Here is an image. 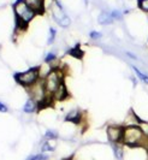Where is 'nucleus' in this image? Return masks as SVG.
Returning a JSON list of instances; mask_svg holds the SVG:
<instances>
[{"mask_svg": "<svg viewBox=\"0 0 148 160\" xmlns=\"http://www.w3.org/2000/svg\"><path fill=\"white\" fill-rule=\"evenodd\" d=\"M122 144L130 148H145L148 151V135L139 124L124 125Z\"/></svg>", "mask_w": 148, "mask_h": 160, "instance_id": "f257e3e1", "label": "nucleus"}, {"mask_svg": "<svg viewBox=\"0 0 148 160\" xmlns=\"http://www.w3.org/2000/svg\"><path fill=\"white\" fill-rule=\"evenodd\" d=\"M13 11L16 15V27L21 29H25L28 24L33 21V18L37 13L30 8L25 0H16L13 4Z\"/></svg>", "mask_w": 148, "mask_h": 160, "instance_id": "f03ea898", "label": "nucleus"}, {"mask_svg": "<svg viewBox=\"0 0 148 160\" xmlns=\"http://www.w3.org/2000/svg\"><path fill=\"white\" fill-rule=\"evenodd\" d=\"M64 75L65 73L60 68H52V70L47 73V76L43 80V83H45V88L49 95H53L54 92L59 88V86L65 81Z\"/></svg>", "mask_w": 148, "mask_h": 160, "instance_id": "7ed1b4c3", "label": "nucleus"}, {"mask_svg": "<svg viewBox=\"0 0 148 160\" xmlns=\"http://www.w3.org/2000/svg\"><path fill=\"white\" fill-rule=\"evenodd\" d=\"M15 80L19 86H23L25 88L32 87L37 81H40L41 77V69L40 66H35L24 72H17L15 73Z\"/></svg>", "mask_w": 148, "mask_h": 160, "instance_id": "20e7f679", "label": "nucleus"}, {"mask_svg": "<svg viewBox=\"0 0 148 160\" xmlns=\"http://www.w3.org/2000/svg\"><path fill=\"white\" fill-rule=\"evenodd\" d=\"M107 138L111 143H122L124 135V125H108L106 128Z\"/></svg>", "mask_w": 148, "mask_h": 160, "instance_id": "39448f33", "label": "nucleus"}, {"mask_svg": "<svg viewBox=\"0 0 148 160\" xmlns=\"http://www.w3.org/2000/svg\"><path fill=\"white\" fill-rule=\"evenodd\" d=\"M52 96H53V100H54V101H64V100H66V99L70 96L69 90H67V87H66V84H65V81L59 86V88L54 92V94Z\"/></svg>", "mask_w": 148, "mask_h": 160, "instance_id": "423d86ee", "label": "nucleus"}, {"mask_svg": "<svg viewBox=\"0 0 148 160\" xmlns=\"http://www.w3.org/2000/svg\"><path fill=\"white\" fill-rule=\"evenodd\" d=\"M83 118V113L80 110H72L71 112H69L65 116V122H70L72 124L80 125Z\"/></svg>", "mask_w": 148, "mask_h": 160, "instance_id": "0eeeda50", "label": "nucleus"}, {"mask_svg": "<svg viewBox=\"0 0 148 160\" xmlns=\"http://www.w3.org/2000/svg\"><path fill=\"white\" fill-rule=\"evenodd\" d=\"M27 4L33 8L34 11L37 13V15H41L43 13V5H45V0H25Z\"/></svg>", "mask_w": 148, "mask_h": 160, "instance_id": "6e6552de", "label": "nucleus"}, {"mask_svg": "<svg viewBox=\"0 0 148 160\" xmlns=\"http://www.w3.org/2000/svg\"><path fill=\"white\" fill-rule=\"evenodd\" d=\"M115 22V19L111 16V12H107V11H102L98 17V23L101 25H110Z\"/></svg>", "mask_w": 148, "mask_h": 160, "instance_id": "1a4fd4ad", "label": "nucleus"}, {"mask_svg": "<svg viewBox=\"0 0 148 160\" xmlns=\"http://www.w3.org/2000/svg\"><path fill=\"white\" fill-rule=\"evenodd\" d=\"M36 110H39V105L36 104V101H34L33 99H28V101L23 106V112L25 113H33Z\"/></svg>", "mask_w": 148, "mask_h": 160, "instance_id": "9d476101", "label": "nucleus"}, {"mask_svg": "<svg viewBox=\"0 0 148 160\" xmlns=\"http://www.w3.org/2000/svg\"><path fill=\"white\" fill-rule=\"evenodd\" d=\"M112 146V151H113V154H115L116 159L122 160L124 158V151L123 147H122V143H111Z\"/></svg>", "mask_w": 148, "mask_h": 160, "instance_id": "9b49d317", "label": "nucleus"}, {"mask_svg": "<svg viewBox=\"0 0 148 160\" xmlns=\"http://www.w3.org/2000/svg\"><path fill=\"white\" fill-rule=\"evenodd\" d=\"M131 70L134 72H135V75H136V77L139 78L140 81H142L143 83H146V84H148V75L147 73H145V72H142L137 68V66H135V65H131Z\"/></svg>", "mask_w": 148, "mask_h": 160, "instance_id": "f8f14e48", "label": "nucleus"}, {"mask_svg": "<svg viewBox=\"0 0 148 160\" xmlns=\"http://www.w3.org/2000/svg\"><path fill=\"white\" fill-rule=\"evenodd\" d=\"M69 54L71 57H75V58H77V59H82L83 57V51L81 49L80 47V45H76L75 47H72L69 52H67Z\"/></svg>", "mask_w": 148, "mask_h": 160, "instance_id": "ddd939ff", "label": "nucleus"}, {"mask_svg": "<svg viewBox=\"0 0 148 160\" xmlns=\"http://www.w3.org/2000/svg\"><path fill=\"white\" fill-rule=\"evenodd\" d=\"M137 8L141 11L148 13V0H137Z\"/></svg>", "mask_w": 148, "mask_h": 160, "instance_id": "4468645a", "label": "nucleus"}, {"mask_svg": "<svg viewBox=\"0 0 148 160\" xmlns=\"http://www.w3.org/2000/svg\"><path fill=\"white\" fill-rule=\"evenodd\" d=\"M56 36H57V30H56V28H49V36H48V40H47V43L48 45H52L54 40H56Z\"/></svg>", "mask_w": 148, "mask_h": 160, "instance_id": "2eb2a0df", "label": "nucleus"}, {"mask_svg": "<svg viewBox=\"0 0 148 160\" xmlns=\"http://www.w3.org/2000/svg\"><path fill=\"white\" fill-rule=\"evenodd\" d=\"M56 59H57V54L54 52H48L45 57V63L46 64H52Z\"/></svg>", "mask_w": 148, "mask_h": 160, "instance_id": "dca6fc26", "label": "nucleus"}, {"mask_svg": "<svg viewBox=\"0 0 148 160\" xmlns=\"http://www.w3.org/2000/svg\"><path fill=\"white\" fill-rule=\"evenodd\" d=\"M45 138H47V140H56V138H58V132L56 130H47L46 134H45Z\"/></svg>", "mask_w": 148, "mask_h": 160, "instance_id": "f3484780", "label": "nucleus"}, {"mask_svg": "<svg viewBox=\"0 0 148 160\" xmlns=\"http://www.w3.org/2000/svg\"><path fill=\"white\" fill-rule=\"evenodd\" d=\"M111 16L115 21H121L123 18V12H121L119 10H112L111 11Z\"/></svg>", "mask_w": 148, "mask_h": 160, "instance_id": "a211bd4d", "label": "nucleus"}, {"mask_svg": "<svg viewBox=\"0 0 148 160\" xmlns=\"http://www.w3.org/2000/svg\"><path fill=\"white\" fill-rule=\"evenodd\" d=\"M48 155L47 154H43V153H41V154H36V155H32V157H29L28 158V160H48Z\"/></svg>", "mask_w": 148, "mask_h": 160, "instance_id": "6ab92c4d", "label": "nucleus"}, {"mask_svg": "<svg viewBox=\"0 0 148 160\" xmlns=\"http://www.w3.org/2000/svg\"><path fill=\"white\" fill-rule=\"evenodd\" d=\"M41 151L42 153H46V152H52V151H54V147L52 146V144L49 143V141H46L45 143L42 144L41 147Z\"/></svg>", "mask_w": 148, "mask_h": 160, "instance_id": "aec40b11", "label": "nucleus"}, {"mask_svg": "<svg viewBox=\"0 0 148 160\" xmlns=\"http://www.w3.org/2000/svg\"><path fill=\"white\" fill-rule=\"evenodd\" d=\"M58 24H59L62 28H67V27H70V24H71V19L69 18V16H65Z\"/></svg>", "mask_w": 148, "mask_h": 160, "instance_id": "412c9836", "label": "nucleus"}, {"mask_svg": "<svg viewBox=\"0 0 148 160\" xmlns=\"http://www.w3.org/2000/svg\"><path fill=\"white\" fill-rule=\"evenodd\" d=\"M89 38H91V40H99V39L102 38V34L100 32H96V30H91L89 32Z\"/></svg>", "mask_w": 148, "mask_h": 160, "instance_id": "4be33fe9", "label": "nucleus"}, {"mask_svg": "<svg viewBox=\"0 0 148 160\" xmlns=\"http://www.w3.org/2000/svg\"><path fill=\"white\" fill-rule=\"evenodd\" d=\"M125 54L129 57L130 59H134V60H139V58L136 57V54H134V53H131V52H125Z\"/></svg>", "mask_w": 148, "mask_h": 160, "instance_id": "5701e85b", "label": "nucleus"}, {"mask_svg": "<svg viewBox=\"0 0 148 160\" xmlns=\"http://www.w3.org/2000/svg\"><path fill=\"white\" fill-rule=\"evenodd\" d=\"M7 106H6V105L5 104H2V102H0V112H7Z\"/></svg>", "mask_w": 148, "mask_h": 160, "instance_id": "b1692460", "label": "nucleus"}, {"mask_svg": "<svg viewBox=\"0 0 148 160\" xmlns=\"http://www.w3.org/2000/svg\"><path fill=\"white\" fill-rule=\"evenodd\" d=\"M147 153H148V151H147Z\"/></svg>", "mask_w": 148, "mask_h": 160, "instance_id": "393cba45", "label": "nucleus"}, {"mask_svg": "<svg viewBox=\"0 0 148 160\" xmlns=\"http://www.w3.org/2000/svg\"><path fill=\"white\" fill-rule=\"evenodd\" d=\"M147 135H148V134H147Z\"/></svg>", "mask_w": 148, "mask_h": 160, "instance_id": "a878e982", "label": "nucleus"}]
</instances>
